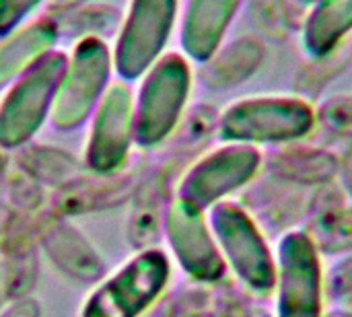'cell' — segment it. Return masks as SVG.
<instances>
[{
    "mask_svg": "<svg viewBox=\"0 0 352 317\" xmlns=\"http://www.w3.org/2000/svg\"><path fill=\"white\" fill-rule=\"evenodd\" d=\"M89 2H95V0H45V4H43L45 6V17L54 21V19L74 10V8H78L82 4H89Z\"/></svg>",
    "mask_w": 352,
    "mask_h": 317,
    "instance_id": "obj_18",
    "label": "cell"
},
{
    "mask_svg": "<svg viewBox=\"0 0 352 317\" xmlns=\"http://www.w3.org/2000/svg\"><path fill=\"white\" fill-rule=\"evenodd\" d=\"M60 35L52 19H33L0 37V89L25 74L45 54L56 50Z\"/></svg>",
    "mask_w": 352,
    "mask_h": 317,
    "instance_id": "obj_13",
    "label": "cell"
},
{
    "mask_svg": "<svg viewBox=\"0 0 352 317\" xmlns=\"http://www.w3.org/2000/svg\"><path fill=\"white\" fill-rule=\"evenodd\" d=\"M66 60L68 54L56 47L6 87L0 99V146H23L50 120Z\"/></svg>",
    "mask_w": 352,
    "mask_h": 317,
    "instance_id": "obj_5",
    "label": "cell"
},
{
    "mask_svg": "<svg viewBox=\"0 0 352 317\" xmlns=\"http://www.w3.org/2000/svg\"><path fill=\"white\" fill-rule=\"evenodd\" d=\"M262 151L254 144L225 142L198 159L182 177L177 198L208 210L248 186L262 167Z\"/></svg>",
    "mask_w": 352,
    "mask_h": 317,
    "instance_id": "obj_8",
    "label": "cell"
},
{
    "mask_svg": "<svg viewBox=\"0 0 352 317\" xmlns=\"http://www.w3.org/2000/svg\"><path fill=\"white\" fill-rule=\"evenodd\" d=\"M167 281L169 260L165 254L142 252L89 297L82 317H138L161 295Z\"/></svg>",
    "mask_w": 352,
    "mask_h": 317,
    "instance_id": "obj_9",
    "label": "cell"
},
{
    "mask_svg": "<svg viewBox=\"0 0 352 317\" xmlns=\"http://www.w3.org/2000/svg\"><path fill=\"white\" fill-rule=\"evenodd\" d=\"M316 107L295 95H258L233 101L219 120V136L241 144H287L309 136Z\"/></svg>",
    "mask_w": 352,
    "mask_h": 317,
    "instance_id": "obj_2",
    "label": "cell"
},
{
    "mask_svg": "<svg viewBox=\"0 0 352 317\" xmlns=\"http://www.w3.org/2000/svg\"><path fill=\"white\" fill-rule=\"evenodd\" d=\"M276 317H324L326 278L320 245L305 231H289L276 245Z\"/></svg>",
    "mask_w": 352,
    "mask_h": 317,
    "instance_id": "obj_7",
    "label": "cell"
},
{
    "mask_svg": "<svg viewBox=\"0 0 352 317\" xmlns=\"http://www.w3.org/2000/svg\"><path fill=\"white\" fill-rule=\"evenodd\" d=\"M301 2H305V4H314L316 0H301Z\"/></svg>",
    "mask_w": 352,
    "mask_h": 317,
    "instance_id": "obj_20",
    "label": "cell"
},
{
    "mask_svg": "<svg viewBox=\"0 0 352 317\" xmlns=\"http://www.w3.org/2000/svg\"><path fill=\"white\" fill-rule=\"evenodd\" d=\"M328 291L334 299H344L352 295V254L332 266L328 276Z\"/></svg>",
    "mask_w": 352,
    "mask_h": 317,
    "instance_id": "obj_17",
    "label": "cell"
},
{
    "mask_svg": "<svg viewBox=\"0 0 352 317\" xmlns=\"http://www.w3.org/2000/svg\"><path fill=\"white\" fill-rule=\"evenodd\" d=\"M134 144V91L130 83L113 80L91 116L85 151L87 165L101 175L118 171Z\"/></svg>",
    "mask_w": 352,
    "mask_h": 317,
    "instance_id": "obj_10",
    "label": "cell"
},
{
    "mask_svg": "<svg viewBox=\"0 0 352 317\" xmlns=\"http://www.w3.org/2000/svg\"><path fill=\"white\" fill-rule=\"evenodd\" d=\"M113 74L111 47L105 39L85 37L74 41L54 97L52 126L62 132L80 128L113 83Z\"/></svg>",
    "mask_w": 352,
    "mask_h": 317,
    "instance_id": "obj_3",
    "label": "cell"
},
{
    "mask_svg": "<svg viewBox=\"0 0 352 317\" xmlns=\"http://www.w3.org/2000/svg\"><path fill=\"white\" fill-rule=\"evenodd\" d=\"M45 0H0V37L33 21Z\"/></svg>",
    "mask_w": 352,
    "mask_h": 317,
    "instance_id": "obj_16",
    "label": "cell"
},
{
    "mask_svg": "<svg viewBox=\"0 0 352 317\" xmlns=\"http://www.w3.org/2000/svg\"><path fill=\"white\" fill-rule=\"evenodd\" d=\"M58 27L60 37H68L72 41L85 39V37H99L105 39L107 35L118 33L122 23L120 8L103 2H89L82 4L58 19H54Z\"/></svg>",
    "mask_w": 352,
    "mask_h": 317,
    "instance_id": "obj_15",
    "label": "cell"
},
{
    "mask_svg": "<svg viewBox=\"0 0 352 317\" xmlns=\"http://www.w3.org/2000/svg\"><path fill=\"white\" fill-rule=\"evenodd\" d=\"M243 0H186L179 14V43L190 62L206 64L221 52Z\"/></svg>",
    "mask_w": 352,
    "mask_h": 317,
    "instance_id": "obj_12",
    "label": "cell"
},
{
    "mask_svg": "<svg viewBox=\"0 0 352 317\" xmlns=\"http://www.w3.org/2000/svg\"><path fill=\"white\" fill-rule=\"evenodd\" d=\"M352 31V0H316L303 21L301 43L311 58H328Z\"/></svg>",
    "mask_w": 352,
    "mask_h": 317,
    "instance_id": "obj_14",
    "label": "cell"
},
{
    "mask_svg": "<svg viewBox=\"0 0 352 317\" xmlns=\"http://www.w3.org/2000/svg\"><path fill=\"white\" fill-rule=\"evenodd\" d=\"M179 19V0H130L111 47L113 72L138 80L163 54Z\"/></svg>",
    "mask_w": 352,
    "mask_h": 317,
    "instance_id": "obj_6",
    "label": "cell"
},
{
    "mask_svg": "<svg viewBox=\"0 0 352 317\" xmlns=\"http://www.w3.org/2000/svg\"><path fill=\"white\" fill-rule=\"evenodd\" d=\"M169 245L182 268L202 283H217L225 276L227 264L214 241L206 210L175 198L165 215Z\"/></svg>",
    "mask_w": 352,
    "mask_h": 317,
    "instance_id": "obj_11",
    "label": "cell"
},
{
    "mask_svg": "<svg viewBox=\"0 0 352 317\" xmlns=\"http://www.w3.org/2000/svg\"><path fill=\"white\" fill-rule=\"evenodd\" d=\"M2 317H39V307L35 301H23L19 305H12Z\"/></svg>",
    "mask_w": 352,
    "mask_h": 317,
    "instance_id": "obj_19",
    "label": "cell"
},
{
    "mask_svg": "<svg viewBox=\"0 0 352 317\" xmlns=\"http://www.w3.org/2000/svg\"><path fill=\"white\" fill-rule=\"evenodd\" d=\"M134 91V144L151 149L167 140L179 126L192 95L194 72L179 52L163 54Z\"/></svg>",
    "mask_w": 352,
    "mask_h": 317,
    "instance_id": "obj_1",
    "label": "cell"
},
{
    "mask_svg": "<svg viewBox=\"0 0 352 317\" xmlns=\"http://www.w3.org/2000/svg\"><path fill=\"white\" fill-rule=\"evenodd\" d=\"M208 225L225 264L254 293L268 295L276 285V256L254 217L237 202L208 208Z\"/></svg>",
    "mask_w": 352,
    "mask_h": 317,
    "instance_id": "obj_4",
    "label": "cell"
}]
</instances>
